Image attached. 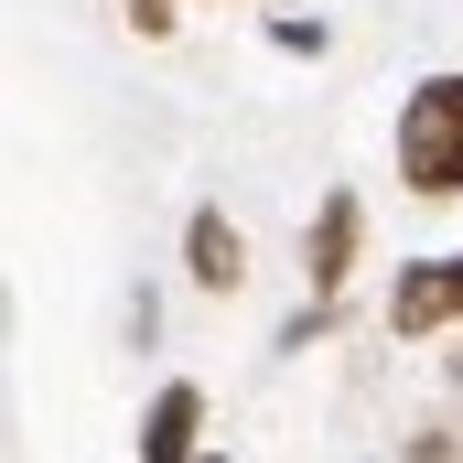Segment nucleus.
Here are the masks:
<instances>
[{
    "label": "nucleus",
    "mask_w": 463,
    "mask_h": 463,
    "mask_svg": "<svg viewBox=\"0 0 463 463\" xmlns=\"http://www.w3.org/2000/svg\"><path fill=\"white\" fill-rule=\"evenodd\" d=\"M399 173H410V194H463V65L442 76H420L410 98H399Z\"/></svg>",
    "instance_id": "1"
},
{
    "label": "nucleus",
    "mask_w": 463,
    "mask_h": 463,
    "mask_svg": "<svg viewBox=\"0 0 463 463\" xmlns=\"http://www.w3.org/2000/svg\"><path fill=\"white\" fill-rule=\"evenodd\" d=\"M442 324H463V248L410 259L399 291H388V335H442Z\"/></svg>",
    "instance_id": "2"
},
{
    "label": "nucleus",
    "mask_w": 463,
    "mask_h": 463,
    "mask_svg": "<svg viewBox=\"0 0 463 463\" xmlns=\"http://www.w3.org/2000/svg\"><path fill=\"white\" fill-rule=\"evenodd\" d=\"M355 237H366V205H355V184L324 194V216H313V248H302V269H313V302H335L355 269Z\"/></svg>",
    "instance_id": "3"
},
{
    "label": "nucleus",
    "mask_w": 463,
    "mask_h": 463,
    "mask_svg": "<svg viewBox=\"0 0 463 463\" xmlns=\"http://www.w3.org/2000/svg\"><path fill=\"white\" fill-rule=\"evenodd\" d=\"M194 431H205V388L173 377V388L140 410V463H194Z\"/></svg>",
    "instance_id": "4"
},
{
    "label": "nucleus",
    "mask_w": 463,
    "mask_h": 463,
    "mask_svg": "<svg viewBox=\"0 0 463 463\" xmlns=\"http://www.w3.org/2000/svg\"><path fill=\"white\" fill-rule=\"evenodd\" d=\"M184 269H194V291H237V280H248V237H237L216 205H194V227H184Z\"/></svg>",
    "instance_id": "5"
},
{
    "label": "nucleus",
    "mask_w": 463,
    "mask_h": 463,
    "mask_svg": "<svg viewBox=\"0 0 463 463\" xmlns=\"http://www.w3.org/2000/svg\"><path fill=\"white\" fill-rule=\"evenodd\" d=\"M129 22L140 33H173V0H129Z\"/></svg>",
    "instance_id": "6"
},
{
    "label": "nucleus",
    "mask_w": 463,
    "mask_h": 463,
    "mask_svg": "<svg viewBox=\"0 0 463 463\" xmlns=\"http://www.w3.org/2000/svg\"><path fill=\"white\" fill-rule=\"evenodd\" d=\"M194 463H216V453H194Z\"/></svg>",
    "instance_id": "7"
}]
</instances>
